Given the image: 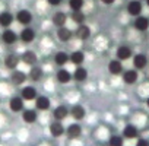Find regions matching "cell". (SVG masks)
Returning <instances> with one entry per match:
<instances>
[{
	"label": "cell",
	"instance_id": "cell-1",
	"mask_svg": "<svg viewBox=\"0 0 149 146\" xmlns=\"http://www.w3.org/2000/svg\"><path fill=\"white\" fill-rule=\"evenodd\" d=\"M16 21L22 25H29L32 22V13L26 9H22L16 13Z\"/></svg>",
	"mask_w": 149,
	"mask_h": 146
},
{
	"label": "cell",
	"instance_id": "cell-2",
	"mask_svg": "<svg viewBox=\"0 0 149 146\" xmlns=\"http://www.w3.org/2000/svg\"><path fill=\"white\" fill-rule=\"evenodd\" d=\"M127 12L132 16H134V18L140 16V13H142V3L139 2V0H132V2L127 5Z\"/></svg>",
	"mask_w": 149,
	"mask_h": 146
},
{
	"label": "cell",
	"instance_id": "cell-3",
	"mask_svg": "<svg viewBox=\"0 0 149 146\" xmlns=\"http://www.w3.org/2000/svg\"><path fill=\"white\" fill-rule=\"evenodd\" d=\"M64 131H66V129H64V126L61 124V121H53L51 124H50V133H51V136H54V137H60V136H63L64 134Z\"/></svg>",
	"mask_w": 149,
	"mask_h": 146
},
{
	"label": "cell",
	"instance_id": "cell-4",
	"mask_svg": "<svg viewBox=\"0 0 149 146\" xmlns=\"http://www.w3.org/2000/svg\"><path fill=\"white\" fill-rule=\"evenodd\" d=\"M21 97L24 101H32V99H37L38 94H37V89L34 86H25L21 92Z\"/></svg>",
	"mask_w": 149,
	"mask_h": 146
},
{
	"label": "cell",
	"instance_id": "cell-5",
	"mask_svg": "<svg viewBox=\"0 0 149 146\" xmlns=\"http://www.w3.org/2000/svg\"><path fill=\"white\" fill-rule=\"evenodd\" d=\"M137 78H139V73L136 70H133V69L123 72V82L127 83V85H133L137 81Z\"/></svg>",
	"mask_w": 149,
	"mask_h": 146
},
{
	"label": "cell",
	"instance_id": "cell-6",
	"mask_svg": "<svg viewBox=\"0 0 149 146\" xmlns=\"http://www.w3.org/2000/svg\"><path fill=\"white\" fill-rule=\"evenodd\" d=\"M133 26L137 29V31H146L148 28H149V19L146 18V16H137L136 19H134V22H133Z\"/></svg>",
	"mask_w": 149,
	"mask_h": 146
},
{
	"label": "cell",
	"instance_id": "cell-7",
	"mask_svg": "<svg viewBox=\"0 0 149 146\" xmlns=\"http://www.w3.org/2000/svg\"><path fill=\"white\" fill-rule=\"evenodd\" d=\"M35 107H37L38 110H41V111H47V110H50V107H51V101H50V98H47V97H44V95L37 97V99H35Z\"/></svg>",
	"mask_w": 149,
	"mask_h": 146
},
{
	"label": "cell",
	"instance_id": "cell-8",
	"mask_svg": "<svg viewBox=\"0 0 149 146\" xmlns=\"http://www.w3.org/2000/svg\"><path fill=\"white\" fill-rule=\"evenodd\" d=\"M108 72L111 73V75L117 76V75H121L123 73V64L120 60H111L108 63Z\"/></svg>",
	"mask_w": 149,
	"mask_h": 146
},
{
	"label": "cell",
	"instance_id": "cell-9",
	"mask_svg": "<svg viewBox=\"0 0 149 146\" xmlns=\"http://www.w3.org/2000/svg\"><path fill=\"white\" fill-rule=\"evenodd\" d=\"M2 40H3V42H6V44H15L16 42V40H18V35H16V32L15 31H12V29H5L3 31V34H2Z\"/></svg>",
	"mask_w": 149,
	"mask_h": 146
},
{
	"label": "cell",
	"instance_id": "cell-10",
	"mask_svg": "<svg viewBox=\"0 0 149 146\" xmlns=\"http://www.w3.org/2000/svg\"><path fill=\"white\" fill-rule=\"evenodd\" d=\"M132 57V48L127 45H120L117 48V60H129Z\"/></svg>",
	"mask_w": 149,
	"mask_h": 146
},
{
	"label": "cell",
	"instance_id": "cell-11",
	"mask_svg": "<svg viewBox=\"0 0 149 146\" xmlns=\"http://www.w3.org/2000/svg\"><path fill=\"white\" fill-rule=\"evenodd\" d=\"M9 107H10V110L13 113L22 111L24 110V99H22V97H13L10 99V102H9Z\"/></svg>",
	"mask_w": 149,
	"mask_h": 146
},
{
	"label": "cell",
	"instance_id": "cell-12",
	"mask_svg": "<svg viewBox=\"0 0 149 146\" xmlns=\"http://www.w3.org/2000/svg\"><path fill=\"white\" fill-rule=\"evenodd\" d=\"M86 78H88V70L82 66H78L76 70L73 72V79L76 82H84Z\"/></svg>",
	"mask_w": 149,
	"mask_h": 146
},
{
	"label": "cell",
	"instance_id": "cell-13",
	"mask_svg": "<svg viewBox=\"0 0 149 146\" xmlns=\"http://www.w3.org/2000/svg\"><path fill=\"white\" fill-rule=\"evenodd\" d=\"M148 64V57L145 54H136L133 56V66L139 70V69H145Z\"/></svg>",
	"mask_w": 149,
	"mask_h": 146
},
{
	"label": "cell",
	"instance_id": "cell-14",
	"mask_svg": "<svg viewBox=\"0 0 149 146\" xmlns=\"http://www.w3.org/2000/svg\"><path fill=\"white\" fill-rule=\"evenodd\" d=\"M66 131H67V136H69V137L76 139V137L81 136V133H82V127H81L78 123H73V124H70V126L67 127Z\"/></svg>",
	"mask_w": 149,
	"mask_h": 146
},
{
	"label": "cell",
	"instance_id": "cell-15",
	"mask_svg": "<svg viewBox=\"0 0 149 146\" xmlns=\"http://www.w3.org/2000/svg\"><path fill=\"white\" fill-rule=\"evenodd\" d=\"M91 35V29L88 25L82 24V25H78V29H76V37L79 40H88Z\"/></svg>",
	"mask_w": 149,
	"mask_h": 146
},
{
	"label": "cell",
	"instance_id": "cell-16",
	"mask_svg": "<svg viewBox=\"0 0 149 146\" xmlns=\"http://www.w3.org/2000/svg\"><path fill=\"white\" fill-rule=\"evenodd\" d=\"M21 40L24 42H26V44L28 42H32L35 40V31L32 28H24L22 32H21Z\"/></svg>",
	"mask_w": 149,
	"mask_h": 146
},
{
	"label": "cell",
	"instance_id": "cell-17",
	"mask_svg": "<svg viewBox=\"0 0 149 146\" xmlns=\"http://www.w3.org/2000/svg\"><path fill=\"white\" fill-rule=\"evenodd\" d=\"M67 114H69V110H67V107H64V105H58V107H56V110L53 111V115H54V118H56L57 121L64 120V118L67 117Z\"/></svg>",
	"mask_w": 149,
	"mask_h": 146
},
{
	"label": "cell",
	"instance_id": "cell-18",
	"mask_svg": "<svg viewBox=\"0 0 149 146\" xmlns=\"http://www.w3.org/2000/svg\"><path fill=\"white\" fill-rule=\"evenodd\" d=\"M13 22V15L9 13V12H2L0 13V26H3V28H9Z\"/></svg>",
	"mask_w": 149,
	"mask_h": 146
},
{
	"label": "cell",
	"instance_id": "cell-19",
	"mask_svg": "<svg viewBox=\"0 0 149 146\" xmlns=\"http://www.w3.org/2000/svg\"><path fill=\"white\" fill-rule=\"evenodd\" d=\"M22 118H24L25 123L32 124V123L37 121L38 115H37V111H35V110H24V113H22Z\"/></svg>",
	"mask_w": 149,
	"mask_h": 146
},
{
	"label": "cell",
	"instance_id": "cell-20",
	"mask_svg": "<svg viewBox=\"0 0 149 146\" xmlns=\"http://www.w3.org/2000/svg\"><path fill=\"white\" fill-rule=\"evenodd\" d=\"M69 60H70V56H69L67 53H64V51H58V53H56V56H54V63H56L57 66H64Z\"/></svg>",
	"mask_w": 149,
	"mask_h": 146
},
{
	"label": "cell",
	"instance_id": "cell-21",
	"mask_svg": "<svg viewBox=\"0 0 149 146\" xmlns=\"http://www.w3.org/2000/svg\"><path fill=\"white\" fill-rule=\"evenodd\" d=\"M123 136L126 139H134V137H137V127L133 126V124H127L123 129Z\"/></svg>",
	"mask_w": 149,
	"mask_h": 146
},
{
	"label": "cell",
	"instance_id": "cell-22",
	"mask_svg": "<svg viewBox=\"0 0 149 146\" xmlns=\"http://www.w3.org/2000/svg\"><path fill=\"white\" fill-rule=\"evenodd\" d=\"M70 61L76 66H82V63L85 61V54L84 51H73L70 54Z\"/></svg>",
	"mask_w": 149,
	"mask_h": 146
},
{
	"label": "cell",
	"instance_id": "cell-23",
	"mask_svg": "<svg viewBox=\"0 0 149 146\" xmlns=\"http://www.w3.org/2000/svg\"><path fill=\"white\" fill-rule=\"evenodd\" d=\"M66 21H67V16H66L64 12H57V13H54V16H53V24H54L56 26H58V28L64 26Z\"/></svg>",
	"mask_w": 149,
	"mask_h": 146
},
{
	"label": "cell",
	"instance_id": "cell-24",
	"mask_svg": "<svg viewBox=\"0 0 149 146\" xmlns=\"http://www.w3.org/2000/svg\"><path fill=\"white\" fill-rule=\"evenodd\" d=\"M57 37H58L60 41L67 42V41L72 38V31H70L69 28H66V26H61V28H58V31H57Z\"/></svg>",
	"mask_w": 149,
	"mask_h": 146
},
{
	"label": "cell",
	"instance_id": "cell-25",
	"mask_svg": "<svg viewBox=\"0 0 149 146\" xmlns=\"http://www.w3.org/2000/svg\"><path fill=\"white\" fill-rule=\"evenodd\" d=\"M56 78H57V81L60 82V83H67L73 76L70 75V72H67L66 69H60L58 72H57V75H56Z\"/></svg>",
	"mask_w": 149,
	"mask_h": 146
},
{
	"label": "cell",
	"instance_id": "cell-26",
	"mask_svg": "<svg viewBox=\"0 0 149 146\" xmlns=\"http://www.w3.org/2000/svg\"><path fill=\"white\" fill-rule=\"evenodd\" d=\"M22 61L24 63H26V64H29V66H32V64H35V61H37V54L34 53V51H25L24 54H22Z\"/></svg>",
	"mask_w": 149,
	"mask_h": 146
},
{
	"label": "cell",
	"instance_id": "cell-27",
	"mask_svg": "<svg viewBox=\"0 0 149 146\" xmlns=\"http://www.w3.org/2000/svg\"><path fill=\"white\" fill-rule=\"evenodd\" d=\"M26 81V75L24 72H19V70H15L13 73H12V82L15 83V85H21V83H24Z\"/></svg>",
	"mask_w": 149,
	"mask_h": 146
},
{
	"label": "cell",
	"instance_id": "cell-28",
	"mask_svg": "<svg viewBox=\"0 0 149 146\" xmlns=\"http://www.w3.org/2000/svg\"><path fill=\"white\" fill-rule=\"evenodd\" d=\"M85 108L82 107V105H74L73 108H72V115H73V118L74 120H82L84 117H85Z\"/></svg>",
	"mask_w": 149,
	"mask_h": 146
},
{
	"label": "cell",
	"instance_id": "cell-29",
	"mask_svg": "<svg viewBox=\"0 0 149 146\" xmlns=\"http://www.w3.org/2000/svg\"><path fill=\"white\" fill-rule=\"evenodd\" d=\"M18 63H19V57L16 54H9L5 60V64H6L8 69H15L18 66Z\"/></svg>",
	"mask_w": 149,
	"mask_h": 146
},
{
	"label": "cell",
	"instance_id": "cell-30",
	"mask_svg": "<svg viewBox=\"0 0 149 146\" xmlns=\"http://www.w3.org/2000/svg\"><path fill=\"white\" fill-rule=\"evenodd\" d=\"M72 19H73V22H76L78 25H82L85 22V15L82 13V10H76V12L72 13Z\"/></svg>",
	"mask_w": 149,
	"mask_h": 146
},
{
	"label": "cell",
	"instance_id": "cell-31",
	"mask_svg": "<svg viewBox=\"0 0 149 146\" xmlns=\"http://www.w3.org/2000/svg\"><path fill=\"white\" fill-rule=\"evenodd\" d=\"M69 6L73 12L76 10H82L84 8V0H69Z\"/></svg>",
	"mask_w": 149,
	"mask_h": 146
},
{
	"label": "cell",
	"instance_id": "cell-32",
	"mask_svg": "<svg viewBox=\"0 0 149 146\" xmlns=\"http://www.w3.org/2000/svg\"><path fill=\"white\" fill-rule=\"evenodd\" d=\"M41 76H42V70H41L40 67H32V69H31L29 78H31L32 81H40Z\"/></svg>",
	"mask_w": 149,
	"mask_h": 146
},
{
	"label": "cell",
	"instance_id": "cell-33",
	"mask_svg": "<svg viewBox=\"0 0 149 146\" xmlns=\"http://www.w3.org/2000/svg\"><path fill=\"white\" fill-rule=\"evenodd\" d=\"M110 146H123V137L121 136H111Z\"/></svg>",
	"mask_w": 149,
	"mask_h": 146
},
{
	"label": "cell",
	"instance_id": "cell-34",
	"mask_svg": "<svg viewBox=\"0 0 149 146\" xmlns=\"http://www.w3.org/2000/svg\"><path fill=\"white\" fill-rule=\"evenodd\" d=\"M136 146H149V142H148L146 139H137Z\"/></svg>",
	"mask_w": 149,
	"mask_h": 146
},
{
	"label": "cell",
	"instance_id": "cell-35",
	"mask_svg": "<svg viewBox=\"0 0 149 146\" xmlns=\"http://www.w3.org/2000/svg\"><path fill=\"white\" fill-rule=\"evenodd\" d=\"M47 2L51 5V6H58L61 3V0H47Z\"/></svg>",
	"mask_w": 149,
	"mask_h": 146
},
{
	"label": "cell",
	"instance_id": "cell-36",
	"mask_svg": "<svg viewBox=\"0 0 149 146\" xmlns=\"http://www.w3.org/2000/svg\"><path fill=\"white\" fill-rule=\"evenodd\" d=\"M116 2V0H102V3H105V5H113Z\"/></svg>",
	"mask_w": 149,
	"mask_h": 146
},
{
	"label": "cell",
	"instance_id": "cell-37",
	"mask_svg": "<svg viewBox=\"0 0 149 146\" xmlns=\"http://www.w3.org/2000/svg\"><path fill=\"white\" fill-rule=\"evenodd\" d=\"M146 104H148V107H149V98H148V99H146Z\"/></svg>",
	"mask_w": 149,
	"mask_h": 146
},
{
	"label": "cell",
	"instance_id": "cell-38",
	"mask_svg": "<svg viewBox=\"0 0 149 146\" xmlns=\"http://www.w3.org/2000/svg\"><path fill=\"white\" fill-rule=\"evenodd\" d=\"M146 5H148V6H149V0H146Z\"/></svg>",
	"mask_w": 149,
	"mask_h": 146
}]
</instances>
